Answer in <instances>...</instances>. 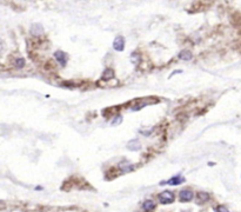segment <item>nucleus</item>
I'll use <instances>...</instances> for the list:
<instances>
[{
	"label": "nucleus",
	"instance_id": "f257e3e1",
	"mask_svg": "<svg viewBox=\"0 0 241 212\" xmlns=\"http://www.w3.org/2000/svg\"><path fill=\"white\" fill-rule=\"evenodd\" d=\"M158 199H159V201L161 204H172L174 201V199H175V196H174V193L172 191L166 190L158 194Z\"/></svg>",
	"mask_w": 241,
	"mask_h": 212
},
{
	"label": "nucleus",
	"instance_id": "f03ea898",
	"mask_svg": "<svg viewBox=\"0 0 241 212\" xmlns=\"http://www.w3.org/2000/svg\"><path fill=\"white\" fill-rule=\"evenodd\" d=\"M194 198V192L191 190V189H184L179 192V199L182 203H186V201H191Z\"/></svg>",
	"mask_w": 241,
	"mask_h": 212
},
{
	"label": "nucleus",
	"instance_id": "7ed1b4c3",
	"mask_svg": "<svg viewBox=\"0 0 241 212\" xmlns=\"http://www.w3.org/2000/svg\"><path fill=\"white\" fill-rule=\"evenodd\" d=\"M184 181H186V179H185L184 177H181L180 174H178V176H175V177H172L171 179H168L167 181H162V183H160V185H166V184H168V185H172V186H176V185L182 184Z\"/></svg>",
	"mask_w": 241,
	"mask_h": 212
},
{
	"label": "nucleus",
	"instance_id": "20e7f679",
	"mask_svg": "<svg viewBox=\"0 0 241 212\" xmlns=\"http://www.w3.org/2000/svg\"><path fill=\"white\" fill-rule=\"evenodd\" d=\"M113 48L115 51H118V52L124 51V48H125V38L122 35H118L114 39V41H113Z\"/></svg>",
	"mask_w": 241,
	"mask_h": 212
},
{
	"label": "nucleus",
	"instance_id": "39448f33",
	"mask_svg": "<svg viewBox=\"0 0 241 212\" xmlns=\"http://www.w3.org/2000/svg\"><path fill=\"white\" fill-rule=\"evenodd\" d=\"M54 58H55V60L60 64L63 67L66 66V64H67V55H66V53L64 52V51H60V50H59V51H55Z\"/></svg>",
	"mask_w": 241,
	"mask_h": 212
},
{
	"label": "nucleus",
	"instance_id": "423d86ee",
	"mask_svg": "<svg viewBox=\"0 0 241 212\" xmlns=\"http://www.w3.org/2000/svg\"><path fill=\"white\" fill-rule=\"evenodd\" d=\"M30 31H31V34H32L33 37H40L44 33V27H43L41 24L35 22V24H33L32 26H31Z\"/></svg>",
	"mask_w": 241,
	"mask_h": 212
},
{
	"label": "nucleus",
	"instance_id": "0eeeda50",
	"mask_svg": "<svg viewBox=\"0 0 241 212\" xmlns=\"http://www.w3.org/2000/svg\"><path fill=\"white\" fill-rule=\"evenodd\" d=\"M114 71H113V68H111V67H107V68H105L104 70V72L101 74V80L102 81H110L112 80L113 78H114Z\"/></svg>",
	"mask_w": 241,
	"mask_h": 212
},
{
	"label": "nucleus",
	"instance_id": "6e6552de",
	"mask_svg": "<svg viewBox=\"0 0 241 212\" xmlns=\"http://www.w3.org/2000/svg\"><path fill=\"white\" fill-rule=\"evenodd\" d=\"M127 148L130 151H139L141 148L140 140L139 139H132V140H130L128 144H127Z\"/></svg>",
	"mask_w": 241,
	"mask_h": 212
},
{
	"label": "nucleus",
	"instance_id": "1a4fd4ad",
	"mask_svg": "<svg viewBox=\"0 0 241 212\" xmlns=\"http://www.w3.org/2000/svg\"><path fill=\"white\" fill-rule=\"evenodd\" d=\"M179 59L180 60H185V61H189L193 59V53L191 52L189 50H182L181 52L179 53Z\"/></svg>",
	"mask_w": 241,
	"mask_h": 212
},
{
	"label": "nucleus",
	"instance_id": "9d476101",
	"mask_svg": "<svg viewBox=\"0 0 241 212\" xmlns=\"http://www.w3.org/2000/svg\"><path fill=\"white\" fill-rule=\"evenodd\" d=\"M119 167L122 172H125V173H127V172H132V171H134L135 169V166L131 164L130 161H124V163H121L120 165H119Z\"/></svg>",
	"mask_w": 241,
	"mask_h": 212
},
{
	"label": "nucleus",
	"instance_id": "9b49d317",
	"mask_svg": "<svg viewBox=\"0 0 241 212\" xmlns=\"http://www.w3.org/2000/svg\"><path fill=\"white\" fill-rule=\"evenodd\" d=\"M155 206H156V204L152 199H147V200L143 201V209L145 211H153L154 209H155Z\"/></svg>",
	"mask_w": 241,
	"mask_h": 212
},
{
	"label": "nucleus",
	"instance_id": "f8f14e48",
	"mask_svg": "<svg viewBox=\"0 0 241 212\" xmlns=\"http://www.w3.org/2000/svg\"><path fill=\"white\" fill-rule=\"evenodd\" d=\"M197 198L200 203H206L209 200V194L205 191H199L197 193Z\"/></svg>",
	"mask_w": 241,
	"mask_h": 212
},
{
	"label": "nucleus",
	"instance_id": "ddd939ff",
	"mask_svg": "<svg viewBox=\"0 0 241 212\" xmlns=\"http://www.w3.org/2000/svg\"><path fill=\"white\" fill-rule=\"evenodd\" d=\"M13 65H14V67H17V68H24L25 67V65H26V61H25V59L21 58V57H19V58H15L14 59V61H13Z\"/></svg>",
	"mask_w": 241,
	"mask_h": 212
},
{
	"label": "nucleus",
	"instance_id": "4468645a",
	"mask_svg": "<svg viewBox=\"0 0 241 212\" xmlns=\"http://www.w3.org/2000/svg\"><path fill=\"white\" fill-rule=\"evenodd\" d=\"M121 123H122V116L121 114H117L114 117V119L112 120V125L113 126H117V125H119Z\"/></svg>",
	"mask_w": 241,
	"mask_h": 212
},
{
	"label": "nucleus",
	"instance_id": "2eb2a0df",
	"mask_svg": "<svg viewBox=\"0 0 241 212\" xmlns=\"http://www.w3.org/2000/svg\"><path fill=\"white\" fill-rule=\"evenodd\" d=\"M217 212H230L228 211V209L226 207V206H223V205H219L218 207H217Z\"/></svg>",
	"mask_w": 241,
	"mask_h": 212
},
{
	"label": "nucleus",
	"instance_id": "dca6fc26",
	"mask_svg": "<svg viewBox=\"0 0 241 212\" xmlns=\"http://www.w3.org/2000/svg\"><path fill=\"white\" fill-rule=\"evenodd\" d=\"M152 131H153V130H149V131H143V130H140V131H139V132H140V133H141V134H143V136H145V137H147V136H151V133H152Z\"/></svg>",
	"mask_w": 241,
	"mask_h": 212
},
{
	"label": "nucleus",
	"instance_id": "f3484780",
	"mask_svg": "<svg viewBox=\"0 0 241 212\" xmlns=\"http://www.w3.org/2000/svg\"><path fill=\"white\" fill-rule=\"evenodd\" d=\"M4 50H5V42H4L2 40H1V39H0V53L2 52Z\"/></svg>",
	"mask_w": 241,
	"mask_h": 212
},
{
	"label": "nucleus",
	"instance_id": "a211bd4d",
	"mask_svg": "<svg viewBox=\"0 0 241 212\" xmlns=\"http://www.w3.org/2000/svg\"><path fill=\"white\" fill-rule=\"evenodd\" d=\"M181 212H191V210H188V211H181Z\"/></svg>",
	"mask_w": 241,
	"mask_h": 212
}]
</instances>
